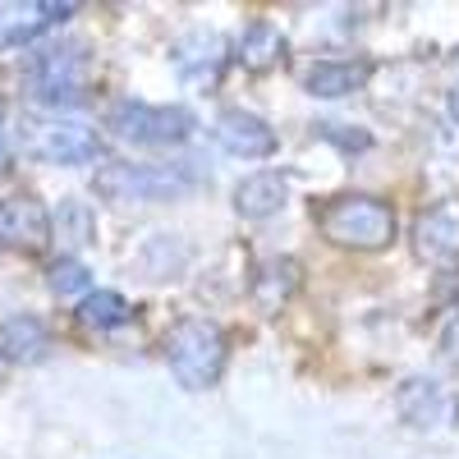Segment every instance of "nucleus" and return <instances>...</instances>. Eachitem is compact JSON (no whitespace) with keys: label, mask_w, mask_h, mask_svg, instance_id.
<instances>
[{"label":"nucleus","mask_w":459,"mask_h":459,"mask_svg":"<svg viewBox=\"0 0 459 459\" xmlns=\"http://www.w3.org/2000/svg\"><path fill=\"white\" fill-rule=\"evenodd\" d=\"M441 359L450 368H459V317H450V326L441 331Z\"/></svg>","instance_id":"5701e85b"},{"label":"nucleus","mask_w":459,"mask_h":459,"mask_svg":"<svg viewBox=\"0 0 459 459\" xmlns=\"http://www.w3.org/2000/svg\"><path fill=\"white\" fill-rule=\"evenodd\" d=\"M317 134H322V138H331V143H340L344 152H350V147H368V143H372L368 134H340V125H317Z\"/></svg>","instance_id":"4be33fe9"},{"label":"nucleus","mask_w":459,"mask_h":459,"mask_svg":"<svg viewBox=\"0 0 459 459\" xmlns=\"http://www.w3.org/2000/svg\"><path fill=\"white\" fill-rule=\"evenodd\" d=\"M212 138L221 143V152H230V157H244V161H262V157H276V129L262 120V115L244 110V106H230L216 115L212 125Z\"/></svg>","instance_id":"9d476101"},{"label":"nucleus","mask_w":459,"mask_h":459,"mask_svg":"<svg viewBox=\"0 0 459 459\" xmlns=\"http://www.w3.org/2000/svg\"><path fill=\"white\" fill-rule=\"evenodd\" d=\"M395 409H400L404 423L418 428V432H437L446 418H450V400H446V391H441V381H432V377H409V381H400Z\"/></svg>","instance_id":"ddd939ff"},{"label":"nucleus","mask_w":459,"mask_h":459,"mask_svg":"<svg viewBox=\"0 0 459 459\" xmlns=\"http://www.w3.org/2000/svg\"><path fill=\"white\" fill-rule=\"evenodd\" d=\"M368 79H372V60H313L303 69V92L335 101V97L363 92Z\"/></svg>","instance_id":"4468645a"},{"label":"nucleus","mask_w":459,"mask_h":459,"mask_svg":"<svg viewBox=\"0 0 459 459\" xmlns=\"http://www.w3.org/2000/svg\"><path fill=\"white\" fill-rule=\"evenodd\" d=\"M450 120L459 125V83H455V92H450Z\"/></svg>","instance_id":"393cba45"},{"label":"nucleus","mask_w":459,"mask_h":459,"mask_svg":"<svg viewBox=\"0 0 459 459\" xmlns=\"http://www.w3.org/2000/svg\"><path fill=\"white\" fill-rule=\"evenodd\" d=\"M290 207V175L285 170H257L235 184V212L244 221H266Z\"/></svg>","instance_id":"2eb2a0df"},{"label":"nucleus","mask_w":459,"mask_h":459,"mask_svg":"<svg viewBox=\"0 0 459 459\" xmlns=\"http://www.w3.org/2000/svg\"><path fill=\"white\" fill-rule=\"evenodd\" d=\"M161 354L184 391H212L230 363V335L212 317H179L161 340Z\"/></svg>","instance_id":"20e7f679"},{"label":"nucleus","mask_w":459,"mask_h":459,"mask_svg":"<svg viewBox=\"0 0 459 459\" xmlns=\"http://www.w3.org/2000/svg\"><path fill=\"white\" fill-rule=\"evenodd\" d=\"M79 5H60V0H23V5H0V51L10 47H32L37 37L60 28Z\"/></svg>","instance_id":"9b49d317"},{"label":"nucleus","mask_w":459,"mask_h":459,"mask_svg":"<svg viewBox=\"0 0 459 459\" xmlns=\"http://www.w3.org/2000/svg\"><path fill=\"white\" fill-rule=\"evenodd\" d=\"M51 354V326L32 313L0 322V363H42Z\"/></svg>","instance_id":"f3484780"},{"label":"nucleus","mask_w":459,"mask_h":459,"mask_svg":"<svg viewBox=\"0 0 459 459\" xmlns=\"http://www.w3.org/2000/svg\"><path fill=\"white\" fill-rule=\"evenodd\" d=\"M23 152L42 166H92L101 157V134L83 120H65V115H32L19 129Z\"/></svg>","instance_id":"423d86ee"},{"label":"nucleus","mask_w":459,"mask_h":459,"mask_svg":"<svg viewBox=\"0 0 459 459\" xmlns=\"http://www.w3.org/2000/svg\"><path fill=\"white\" fill-rule=\"evenodd\" d=\"M92 235H97V221H92L88 203L65 198V203H60V212H51V239L79 248V244H92Z\"/></svg>","instance_id":"6ab92c4d"},{"label":"nucleus","mask_w":459,"mask_h":459,"mask_svg":"<svg viewBox=\"0 0 459 459\" xmlns=\"http://www.w3.org/2000/svg\"><path fill=\"white\" fill-rule=\"evenodd\" d=\"M92 83H97L92 51L83 42H74V37L37 47L23 60V92L32 97V106H42L51 115L83 106L92 97Z\"/></svg>","instance_id":"f257e3e1"},{"label":"nucleus","mask_w":459,"mask_h":459,"mask_svg":"<svg viewBox=\"0 0 459 459\" xmlns=\"http://www.w3.org/2000/svg\"><path fill=\"white\" fill-rule=\"evenodd\" d=\"M322 239L354 253H381L395 244V207L377 194H340L313 212Z\"/></svg>","instance_id":"7ed1b4c3"},{"label":"nucleus","mask_w":459,"mask_h":459,"mask_svg":"<svg viewBox=\"0 0 459 459\" xmlns=\"http://www.w3.org/2000/svg\"><path fill=\"white\" fill-rule=\"evenodd\" d=\"M88 285H92V272L79 262V257H56L51 266H47V290L51 294H60V299H69V294H88Z\"/></svg>","instance_id":"aec40b11"},{"label":"nucleus","mask_w":459,"mask_h":459,"mask_svg":"<svg viewBox=\"0 0 459 459\" xmlns=\"http://www.w3.org/2000/svg\"><path fill=\"white\" fill-rule=\"evenodd\" d=\"M51 244V212L32 194L0 198V248L5 253H42Z\"/></svg>","instance_id":"6e6552de"},{"label":"nucleus","mask_w":459,"mask_h":459,"mask_svg":"<svg viewBox=\"0 0 459 459\" xmlns=\"http://www.w3.org/2000/svg\"><path fill=\"white\" fill-rule=\"evenodd\" d=\"M203 175L188 161H106L92 175L97 198L106 203H175L184 194H194Z\"/></svg>","instance_id":"f03ea898"},{"label":"nucleus","mask_w":459,"mask_h":459,"mask_svg":"<svg viewBox=\"0 0 459 459\" xmlns=\"http://www.w3.org/2000/svg\"><path fill=\"white\" fill-rule=\"evenodd\" d=\"M299 285H303V262L299 257H266V262H257L253 266V281H248V294H253V303L266 313V317H276L285 303L299 294Z\"/></svg>","instance_id":"f8f14e48"},{"label":"nucleus","mask_w":459,"mask_h":459,"mask_svg":"<svg viewBox=\"0 0 459 459\" xmlns=\"http://www.w3.org/2000/svg\"><path fill=\"white\" fill-rule=\"evenodd\" d=\"M106 129L134 147H179L198 134V115L188 106H147V101H115L106 110Z\"/></svg>","instance_id":"39448f33"},{"label":"nucleus","mask_w":459,"mask_h":459,"mask_svg":"<svg viewBox=\"0 0 459 459\" xmlns=\"http://www.w3.org/2000/svg\"><path fill=\"white\" fill-rule=\"evenodd\" d=\"M235 56L248 74H272V69H281L285 65V56H290V42H285V32L272 23V19H253L244 32H239V42H235Z\"/></svg>","instance_id":"dca6fc26"},{"label":"nucleus","mask_w":459,"mask_h":459,"mask_svg":"<svg viewBox=\"0 0 459 459\" xmlns=\"http://www.w3.org/2000/svg\"><path fill=\"white\" fill-rule=\"evenodd\" d=\"M413 253L437 266H459V198H441L413 216Z\"/></svg>","instance_id":"1a4fd4ad"},{"label":"nucleus","mask_w":459,"mask_h":459,"mask_svg":"<svg viewBox=\"0 0 459 459\" xmlns=\"http://www.w3.org/2000/svg\"><path fill=\"white\" fill-rule=\"evenodd\" d=\"M432 303L459 317V266H441V272H437V281H432Z\"/></svg>","instance_id":"412c9836"},{"label":"nucleus","mask_w":459,"mask_h":459,"mask_svg":"<svg viewBox=\"0 0 459 459\" xmlns=\"http://www.w3.org/2000/svg\"><path fill=\"white\" fill-rule=\"evenodd\" d=\"M170 65L179 74V83L207 92V88L221 83V74L230 65V42L216 28H188L184 37L170 42Z\"/></svg>","instance_id":"0eeeda50"},{"label":"nucleus","mask_w":459,"mask_h":459,"mask_svg":"<svg viewBox=\"0 0 459 459\" xmlns=\"http://www.w3.org/2000/svg\"><path fill=\"white\" fill-rule=\"evenodd\" d=\"M0 372H5V363H0Z\"/></svg>","instance_id":"a878e982"},{"label":"nucleus","mask_w":459,"mask_h":459,"mask_svg":"<svg viewBox=\"0 0 459 459\" xmlns=\"http://www.w3.org/2000/svg\"><path fill=\"white\" fill-rule=\"evenodd\" d=\"M74 317H79L83 331H97L101 335V331H115V326L134 322V303L125 294H115V290H88L83 303L74 308Z\"/></svg>","instance_id":"a211bd4d"},{"label":"nucleus","mask_w":459,"mask_h":459,"mask_svg":"<svg viewBox=\"0 0 459 459\" xmlns=\"http://www.w3.org/2000/svg\"><path fill=\"white\" fill-rule=\"evenodd\" d=\"M10 166V125H5V101H0V170Z\"/></svg>","instance_id":"b1692460"}]
</instances>
